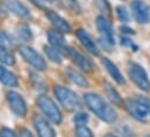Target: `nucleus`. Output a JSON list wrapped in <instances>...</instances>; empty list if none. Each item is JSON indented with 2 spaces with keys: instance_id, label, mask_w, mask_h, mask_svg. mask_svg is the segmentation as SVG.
<instances>
[{
  "instance_id": "obj_1",
  "label": "nucleus",
  "mask_w": 150,
  "mask_h": 137,
  "mask_svg": "<svg viewBox=\"0 0 150 137\" xmlns=\"http://www.w3.org/2000/svg\"><path fill=\"white\" fill-rule=\"evenodd\" d=\"M84 100H85L86 106L88 107V109L92 113H94L100 120L108 122V123H112L116 120L117 117L116 112L98 94L86 93L84 95Z\"/></svg>"
},
{
  "instance_id": "obj_2",
  "label": "nucleus",
  "mask_w": 150,
  "mask_h": 137,
  "mask_svg": "<svg viewBox=\"0 0 150 137\" xmlns=\"http://www.w3.org/2000/svg\"><path fill=\"white\" fill-rule=\"evenodd\" d=\"M38 105L40 109L42 110V113L48 117L49 121H51L55 124H59L62 122V113L59 108L49 97L40 95L38 98Z\"/></svg>"
},
{
  "instance_id": "obj_3",
  "label": "nucleus",
  "mask_w": 150,
  "mask_h": 137,
  "mask_svg": "<svg viewBox=\"0 0 150 137\" xmlns=\"http://www.w3.org/2000/svg\"><path fill=\"white\" fill-rule=\"evenodd\" d=\"M54 93L58 101L62 103L67 109L69 110H77L80 108V101L78 95L74 91L63 87V86H56L54 90Z\"/></svg>"
},
{
  "instance_id": "obj_4",
  "label": "nucleus",
  "mask_w": 150,
  "mask_h": 137,
  "mask_svg": "<svg viewBox=\"0 0 150 137\" xmlns=\"http://www.w3.org/2000/svg\"><path fill=\"white\" fill-rule=\"evenodd\" d=\"M129 76L139 88H141L144 92L150 91V80L148 78V74L141 65L136 63H132L129 65Z\"/></svg>"
},
{
  "instance_id": "obj_5",
  "label": "nucleus",
  "mask_w": 150,
  "mask_h": 137,
  "mask_svg": "<svg viewBox=\"0 0 150 137\" xmlns=\"http://www.w3.org/2000/svg\"><path fill=\"white\" fill-rule=\"evenodd\" d=\"M19 51L22 56V58L29 63L32 66H34L35 68H38L40 71H43L47 64H45V61L43 59V57L38 54V51H35L33 48L30 47H27V45H22L19 48Z\"/></svg>"
},
{
  "instance_id": "obj_6",
  "label": "nucleus",
  "mask_w": 150,
  "mask_h": 137,
  "mask_svg": "<svg viewBox=\"0 0 150 137\" xmlns=\"http://www.w3.org/2000/svg\"><path fill=\"white\" fill-rule=\"evenodd\" d=\"M125 107L127 109V112L129 113V115L132 117H134L137 121H147L150 117L149 110L140 102L137 99L136 100H132V99H127L125 101Z\"/></svg>"
},
{
  "instance_id": "obj_7",
  "label": "nucleus",
  "mask_w": 150,
  "mask_h": 137,
  "mask_svg": "<svg viewBox=\"0 0 150 137\" xmlns=\"http://www.w3.org/2000/svg\"><path fill=\"white\" fill-rule=\"evenodd\" d=\"M7 102L9 105V108L11 110L18 115V116H21L23 117L26 114H27V105L25 99L16 92H8L7 93Z\"/></svg>"
},
{
  "instance_id": "obj_8",
  "label": "nucleus",
  "mask_w": 150,
  "mask_h": 137,
  "mask_svg": "<svg viewBox=\"0 0 150 137\" xmlns=\"http://www.w3.org/2000/svg\"><path fill=\"white\" fill-rule=\"evenodd\" d=\"M132 13L134 19L141 23V25H146L148 23L150 20V9L149 6L141 1V0H135L132 2Z\"/></svg>"
},
{
  "instance_id": "obj_9",
  "label": "nucleus",
  "mask_w": 150,
  "mask_h": 137,
  "mask_svg": "<svg viewBox=\"0 0 150 137\" xmlns=\"http://www.w3.org/2000/svg\"><path fill=\"white\" fill-rule=\"evenodd\" d=\"M96 25H97V28H98V32L100 33L103 40L113 45L114 44V33H113V28L111 22L104 18V16H98L97 18V21H96Z\"/></svg>"
},
{
  "instance_id": "obj_10",
  "label": "nucleus",
  "mask_w": 150,
  "mask_h": 137,
  "mask_svg": "<svg viewBox=\"0 0 150 137\" xmlns=\"http://www.w3.org/2000/svg\"><path fill=\"white\" fill-rule=\"evenodd\" d=\"M67 52H68V56L74 61V63H75L78 68H80L81 70H84V71H87V72L93 71L94 68H93L92 62L85 55H83L81 52H79L78 50H76L74 48H68L67 49Z\"/></svg>"
},
{
  "instance_id": "obj_11",
  "label": "nucleus",
  "mask_w": 150,
  "mask_h": 137,
  "mask_svg": "<svg viewBox=\"0 0 150 137\" xmlns=\"http://www.w3.org/2000/svg\"><path fill=\"white\" fill-rule=\"evenodd\" d=\"M33 123L36 129V133L38 134V137H55L54 129L48 123V121L42 116L35 115L33 119Z\"/></svg>"
},
{
  "instance_id": "obj_12",
  "label": "nucleus",
  "mask_w": 150,
  "mask_h": 137,
  "mask_svg": "<svg viewBox=\"0 0 150 137\" xmlns=\"http://www.w3.org/2000/svg\"><path fill=\"white\" fill-rule=\"evenodd\" d=\"M4 5L7 7L8 11H11L13 14H15L19 18H25L26 19V18L30 16L28 7L25 4H22L20 0H5Z\"/></svg>"
},
{
  "instance_id": "obj_13",
  "label": "nucleus",
  "mask_w": 150,
  "mask_h": 137,
  "mask_svg": "<svg viewBox=\"0 0 150 137\" xmlns=\"http://www.w3.org/2000/svg\"><path fill=\"white\" fill-rule=\"evenodd\" d=\"M76 35H77L78 40L80 41V43L83 44V47H84L87 51H90L91 54L98 55L99 51H98L97 43L94 42V40L92 38V36L88 34L86 30H84V29H78Z\"/></svg>"
},
{
  "instance_id": "obj_14",
  "label": "nucleus",
  "mask_w": 150,
  "mask_h": 137,
  "mask_svg": "<svg viewBox=\"0 0 150 137\" xmlns=\"http://www.w3.org/2000/svg\"><path fill=\"white\" fill-rule=\"evenodd\" d=\"M47 16L50 20V22L57 28L58 32H61V33H70L71 27H70L69 22L65 19H63L61 15H58L57 13H55L52 11H48L47 12Z\"/></svg>"
},
{
  "instance_id": "obj_15",
  "label": "nucleus",
  "mask_w": 150,
  "mask_h": 137,
  "mask_svg": "<svg viewBox=\"0 0 150 137\" xmlns=\"http://www.w3.org/2000/svg\"><path fill=\"white\" fill-rule=\"evenodd\" d=\"M101 62H103L104 68H106V71L110 73V76L112 77L113 79H114L119 85H125V78L122 77L120 70L117 68V66L113 63L112 61L108 59V58H106V57H104Z\"/></svg>"
},
{
  "instance_id": "obj_16",
  "label": "nucleus",
  "mask_w": 150,
  "mask_h": 137,
  "mask_svg": "<svg viewBox=\"0 0 150 137\" xmlns=\"http://www.w3.org/2000/svg\"><path fill=\"white\" fill-rule=\"evenodd\" d=\"M48 40L51 44V47H54L55 49H57L58 51L61 50H65V43H64V37L61 32L57 30H49L48 32Z\"/></svg>"
},
{
  "instance_id": "obj_17",
  "label": "nucleus",
  "mask_w": 150,
  "mask_h": 137,
  "mask_svg": "<svg viewBox=\"0 0 150 137\" xmlns=\"http://www.w3.org/2000/svg\"><path fill=\"white\" fill-rule=\"evenodd\" d=\"M67 74H68V77H69V79H70L74 84H76L77 86H79V87H87V86H88L87 79H86L85 76H84L81 72H79L78 70L69 68L68 71H67Z\"/></svg>"
},
{
  "instance_id": "obj_18",
  "label": "nucleus",
  "mask_w": 150,
  "mask_h": 137,
  "mask_svg": "<svg viewBox=\"0 0 150 137\" xmlns=\"http://www.w3.org/2000/svg\"><path fill=\"white\" fill-rule=\"evenodd\" d=\"M0 83H2L6 86H9V87H15L19 84L16 76L1 65H0Z\"/></svg>"
},
{
  "instance_id": "obj_19",
  "label": "nucleus",
  "mask_w": 150,
  "mask_h": 137,
  "mask_svg": "<svg viewBox=\"0 0 150 137\" xmlns=\"http://www.w3.org/2000/svg\"><path fill=\"white\" fill-rule=\"evenodd\" d=\"M105 93H106L107 98H108V99H110L114 105L120 106V105L122 103V100H121L120 94L117 93V91H116L115 88H113L108 83H106V84H105Z\"/></svg>"
},
{
  "instance_id": "obj_20",
  "label": "nucleus",
  "mask_w": 150,
  "mask_h": 137,
  "mask_svg": "<svg viewBox=\"0 0 150 137\" xmlns=\"http://www.w3.org/2000/svg\"><path fill=\"white\" fill-rule=\"evenodd\" d=\"M44 52L45 55L48 56V58L56 63V64H59L62 62V58H61V55H59V51L57 49H55L54 47H44Z\"/></svg>"
},
{
  "instance_id": "obj_21",
  "label": "nucleus",
  "mask_w": 150,
  "mask_h": 137,
  "mask_svg": "<svg viewBox=\"0 0 150 137\" xmlns=\"http://www.w3.org/2000/svg\"><path fill=\"white\" fill-rule=\"evenodd\" d=\"M0 62L6 65H13L15 63L14 56L11 52H8L6 48H4L1 45H0Z\"/></svg>"
},
{
  "instance_id": "obj_22",
  "label": "nucleus",
  "mask_w": 150,
  "mask_h": 137,
  "mask_svg": "<svg viewBox=\"0 0 150 137\" xmlns=\"http://www.w3.org/2000/svg\"><path fill=\"white\" fill-rule=\"evenodd\" d=\"M16 34L19 36V38L23 41H29L32 38V32L27 26H19L16 28Z\"/></svg>"
},
{
  "instance_id": "obj_23",
  "label": "nucleus",
  "mask_w": 150,
  "mask_h": 137,
  "mask_svg": "<svg viewBox=\"0 0 150 137\" xmlns=\"http://www.w3.org/2000/svg\"><path fill=\"white\" fill-rule=\"evenodd\" d=\"M116 15H117V19L121 22H128L129 21V13L122 6H117L116 7Z\"/></svg>"
},
{
  "instance_id": "obj_24",
  "label": "nucleus",
  "mask_w": 150,
  "mask_h": 137,
  "mask_svg": "<svg viewBox=\"0 0 150 137\" xmlns=\"http://www.w3.org/2000/svg\"><path fill=\"white\" fill-rule=\"evenodd\" d=\"M0 45L4 48H9L13 45L12 38L9 37V35L4 30H0Z\"/></svg>"
},
{
  "instance_id": "obj_25",
  "label": "nucleus",
  "mask_w": 150,
  "mask_h": 137,
  "mask_svg": "<svg viewBox=\"0 0 150 137\" xmlns=\"http://www.w3.org/2000/svg\"><path fill=\"white\" fill-rule=\"evenodd\" d=\"M76 136L77 137H94L92 131L85 126H77L76 128Z\"/></svg>"
},
{
  "instance_id": "obj_26",
  "label": "nucleus",
  "mask_w": 150,
  "mask_h": 137,
  "mask_svg": "<svg viewBox=\"0 0 150 137\" xmlns=\"http://www.w3.org/2000/svg\"><path fill=\"white\" fill-rule=\"evenodd\" d=\"M94 4L101 12H104V13L111 12V7H110V4L107 0H94Z\"/></svg>"
},
{
  "instance_id": "obj_27",
  "label": "nucleus",
  "mask_w": 150,
  "mask_h": 137,
  "mask_svg": "<svg viewBox=\"0 0 150 137\" xmlns=\"http://www.w3.org/2000/svg\"><path fill=\"white\" fill-rule=\"evenodd\" d=\"M74 121H75V123L77 126H84L88 121V116L86 114H84V113H79L74 117Z\"/></svg>"
},
{
  "instance_id": "obj_28",
  "label": "nucleus",
  "mask_w": 150,
  "mask_h": 137,
  "mask_svg": "<svg viewBox=\"0 0 150 137\" xmlns=\"http://www.w3.org/2000/svg\"><path fill=\"white\" fill-rule=\"evenodd\" d=\"M0 137H18L15 135V133L8 128H2L0 130Z\"/></svg>"
},
{
  "instance_id": "obj_29",
  "label": "nucleus",
  "mask_w": 150,
  "mask_h": 137,
  "mask_svg": "<svg viewBox=\"0 0 150 137\" xmlns=\"http://www.w3.org/2000/svg\"><path fill=\"white\" fill-rule=\"evenodd\" d=\"M137 100L142 103V105L149 110V113H150V99L146 98V97H143V95H139V97H137Z\"/></svg>"
},
{
  "instance_id": "obj_30",
  "label": "nucleus",
  "mask_w": 150,
  "mask_h": 137,
  "mask_svg": "<svg viewBox=\"0 0 150 137\" xmlns=\"http://www.w3.org/2000/svg\"><path fill=\"white\" fill-rule=\"evenodd\" d=\"M20 137H33V135L29 133V130L22 128V129H20Z\"/></svg>"
},
{
  "instance_id": "obj_31",
  "label": "nucleus",
  "mask_w": 150,
  "mask_h": 137,
  "mask_svg": "<svg viewBox=\"0 0 150 137\" xmlns=\"http://www.w3.org/2000/svg\"><path fill=\"white\" fill-rule=\"evenodd\" d=\"M120 30L122 32V33H125V34H134V30L133 29H130V28H128V27H121L120 28Z\"/></svg>"
},
{
  "instance_id": "obj_32",
  "label": "nucleus",
  "mask_w": 150,
  "mask_h": 137,
  "mask_svg": "<svg viewBox=\"0 0 150 137\" xmlns=\"http://www.w3.org/2000/svg\"><path fill=\"white\" fill-rule=\"evenodd\" d=\"M0 16L1 18H5L6 16V11H5V8H4V6L0 4Z\"/></svg>"
},
{
  "instance_id": "obj_33",
  "label": "nucleus",
  "mask_w": 150,
  "mask_h": 137,
  "mask_svg": "<svg viewBox=\"0 0 150 137\" xmlns=\"http://www.w3.org/2000/svg\"><path fill=\"white\" fill-rule=\"evenodd\" d=\"M104 137H116V136H114V135H111V134H108V135H106V136H104Z\"/></svg>"
},
{
  "instance_id": "obj_34",
  "label": "nucleus",
  "mask_w": 150,
  "mask_h": 137,
  "mask_svg": "<svg viewBox=\"0 0 150 137\" xmlns=\"http://www.w3.org/2000/svg\"><path fill=\"white\" fill-rule=\"evenodd\" d=\"M44 1H48V2H51V1H54V0H44Z\"/></svg>"
},
{
  "instance_id": "obj_35",
  "label": "nucleus",
  "mask_w": 150,
  "mask_h": 137,
  "mask_svg": "<svg viewBox=\"0 0 150 137\" xmlns=\"http://www.w3.org/2000/svg\"><path fill=\"white\" fill-rule=\"evenodd\" d=\"M144 137H150V135H147V136H144Z\"/></svg>"
}]
</instances>
